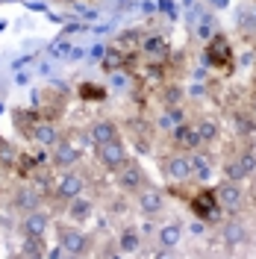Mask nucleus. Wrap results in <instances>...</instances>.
Segmentation results:
<instances>
[{
  "label": "nucleus",
  "mask_w": 256,
  "mask_h": 259,
  "mask_svg": "<svg viewBox=\"0 0 256 259\" xmlns=\"http://www.w3.org/2000/svg\"><path fill=\"white\" fill-rule=\"evenodd\" d=\"M56 239H59L62 256H92L97 250L95 239H92L80 224H71V221L56 227Z\"/></svg>",
  "instance_id": "1"
},
{
  "label": "nucleus",
  "mask_w": 256,
  "mask_h": 259,
  "mask_svg": "<svg viewBox=\"0 0 256 259\" xmlns=\"http://www.w3.org/2000/svg\"><path fill=\"white\" fill-rule=\"evenodd\" d=\"M86 174H82L80 168H68V171H59V177L53 180V189H50V197H53V203L56 206H62L65 203H71L77 194L86 192Z\"/></svg>",
  "instance_id": "2"
},
{
  "label": "nucleus",
  "mask_w": 256,
  "mask_h": 259,
  "mask_svg": "<svg viewBox=\"0 0 256 259\" xmlns=\"http://www.w3.org/2000/svg\"><path fill=\"white\" fill-rule=\"evenodd\" d=\"M221 171H224V177L236 180V183H247L256 174V147L253 145L236 147V153L221 162Z\"/></svg>",
  "instance_id": "3"
},
{
  "label": "nucleus",
  "mask_w": 256,
  "mask_h": 259,
  "mask_svg": "<svg viewBox=\"0 0 256 259\" xmlns=\"http://www.w3.org/2000/svg\"><path fill=\"white\" fill-rule=\"evenodd\" d=\"M162 174L171 186H186L194 180V162H192V153L189 150H174L162 159Z\"/></svg>",
  "instance_id": "4"
},
{
  "label": "nucleus",
  "mask_w": 256,
  "mask_h": 259,
  "mask_svg": "<svg viewBox=\"0 0 256 259\" xmlns=\"http://www.w3.org/2000/svg\"><path fill=\"white\" fill-rule=\"evenodd\" d=\"M203 62L221 74H230L233 65H236V50H233V41L227 35H212L206 41V50H203Z\"/></svg>",
  "instance_id": "5"
},
{
  "label": "nucleus",
  "mask_w": 256,
  "mask_h": 259,
  "mask_svg": "<svg viewBox=\"0 0 256 259\" xmlns=\"http://www.w3.org/2000/svg\"><path fill=\"white\" fill-rule=\"evenodd\" d=\"M139 53L147 65H165L168 56H171V41L168 35L159 30H150V32H142L139 38Z\"/></svg>",
  "instance_id": "6"
},
{
  "label": "nucleus",
  "mask_w": 256,
  "mask_h": 259,
  "mask_svg": "<svg viewBox=\"0 0 256 259\" xmlns=\"http://www.w3.org/2000/svg\"><path fill=\"white\" fill-rule=\"evenodd\" d=\"M189 209H192L200 221H212V224H218L221 215H224V209H221L218 200H215V189H209V186H197V189L189 194Z\"/></svg>",
  "instance_id": "7"
},
{
  "label": "nucleus",
  "mask_w": 256,
  "mask_h": 259,
  "mask_svg": "<svg viewBox=\"0 0 256 259\" xmlns=\"http://www.w3.org/2000/svg\"><path fill=\"white\" fill-rule=\"evenodd\" d=\"M133 200H136V212L142 218H159L168 209V192H162L153 183H147L139 194H133Z\"/></svg>",
  "instance_id": "8"
},
{
  "label": "nucleus",
  "mask_w": 256,
  "mask_h": 259,
  "mask_svg": "<svg viewBox=\"0 0 256 259\" xmlns=\"http://www.w3.org/2000/svg\"><path fill=\"white\" fill-rule=\"evenodd\" d=\"M215 200L218 206L224 209V215H239L247 203V194H244V183H236V180L224 177L218 186H215Z\"/></svg>",
  "instance_id": "9"
},
{
  "label": "nucleus",
  "mask_w": 256,
  "mask_h": 259,
  "mask_svg": "<svg viewBox=\"0 0 256 259\" xmlns=\"http://www.w3.org/2000/svg\"><path fill=\"white\" fill-rule=\"evenodd\" d=\"M147 183H150V177H147V171H144L136 159H127L118 171H115V186H118V192L127 194V197L139 194Z\"/></svg>",
  "instance_id": "10"
},
{
  "label": "nucleus",
  "mask_w": 256,
  "mask_h": 259,
  "mask_svg": "<svg viewBox=\"0 0 256 259\" xmlns=\"http://www.w3.org/2000/svg\"><path fill=\"white\" fill-rule=\"evenodd\" d=\"M127 159H130V150H127V145H124V139H112V142L95 145V162L103 171H112L115 174Z\"/></svg>",
  "instance_id": "11"
},
{
  "label": "nucleus",
  "mask_w": 256,
  "mask_h": 259,
  "mask_svg": "<svg viewBox=\"0 0 256 259\" xmlns=\"http://www.w3.org/2000/svg\"><path fill=\"white\" fill-rule=\"evenodd\" d=\"M50 227H53V215L48 209H41V206L21 212V221H18L21 236H35V239H48Z\"/></svg>",
  "instance_id": "12"
},
{
  "label": "nucleus",
  "mask_w": 256,
  "mask_h": 259,
  "mask_svg": "<svg viewBox=\"0 0 256 259\" xmlns=\"http://www.w3.org/2000/svg\"><path fill=\"white\" fill-rule=\"evenodd\" d=\"M82 162V150L68 136H62L56 145L50 147V165L56 168V171H68V168H80Z\"/></svg>",
  "instance_id": "13"
},
{
  "label": "nucleus",
  "mask_w": 256,
  "mask_h": 259,
  "mask_svg": "<svg viewBox=\"0 0 256 259\" xmlns=\"http://www.w3.org/2000/svg\"><path fill=\"white\" fill-rule=\"evenodd\" d=\"M168 145L174 147V150H197L200 147V139H197V127H194V121H180L177 127L168 130Z\"/></svg>",
  "instance_id": "14"
},
{
  "label": "nucleus",
  "mask_w": 256,
  "mask_h": 259,
  "mask_svg": "<svg viewBox=\"0 0 256 259\" xmlns=\"http://www.w3.org/2000/svg\"><path fill=\"white\" fill-rule=\"evenodd\" d=\"M95 212H97V200L95 197H86V192L77 194L71 203H65V218H68L71 224L86 227L89 221H95Z\"/></svg>",
  "instance_id": "15"
},
{
  "label": "nucleus",
  "mask_w": 256,
  "mask_h": 259,
  "mask_svg": "<svg viewBox=\"0 0 256 259\" xmlns=\"http://www.w3.org/2000/svg\"><path fill=\"white\" fill-rule=\"evenodd\" d=\"M30 139H32L38 147L50 150V147L62 139V130H59V124H56L53 118H48V115H45V118H38V121H35V127H32V136H30Z\"/></svg>",
  "instance_id": "16"
},
{
  "label": "nucleus",
  "mask_w": 256,
  "mask_h": 259,
  "mask_svg": "<svg viewBox=\"0 0 256 259\" xmlns=\"http://www.w3.org/2000/svg\"><path fill=\"white\" fill-rule=\"evenodd\" d=\"M115 244H118L121 256H139L144 250V236H142V230H136V227H121Z\"/></svg>",
  "instance_id": "17"
},
{
  "label": "nucleus",
  "mask_w": 256,
  "mask_h": 259,
  "mask_svg": "<svg viewBox=\"0 0 256 259\" xmlns=\"http://www.w3.org/2000/svg\"><path fill=\"white\" fill-rule=\"evenodd\" d=\"M194 127H197V139H200V147H212L221 142V121L218 118H212V115H200L197 121H194Z\"/></svg>",
  "instance_id": "18"
},
{
  "label": "nucleus",
  "mask_w": 256,
  "mask_h": 259,
  "mask_svg": "<svg viewBox=\"0 0 256 259\" xmlns=\"http://www.w3.org/2000/svg\"><path fill=\"white\" fill-rule=\"evenodd\" d=\"M9 206L15 212H27V209H35V206H41V192L38 189H32V186H15V192L9 194Z\"/></svg>",
  "instance_id": "19"
},
{
  "label": "nucleus",
  "mask_w": 256,
  "mask_h": 259,
  "mask_svg": "<svg viewBox=\"0 0 256 259\" xmlns=\"http://www.w3.org/2000/svg\"><path fill=\"white\" fill-rule=\"evenodd\" d=\"M89 139H92V145H103V142L121 139V127L115 124L112 118H100V121H92V127H89Z\"/></svg>",
  "instance_id": "20"
},
{
  "label": "nucleus",
  "mask_w": 256,
  "mask_h": 259,
  "mask_svg": "<svg viewBox=\"0 0 256 259\" xmlns=\"http://www.w3.org/2000/svg\"><path fill=\"white\" fill-rule=\"evenodd\" d=\"M221 236H224V244L230 250H239V247L247 244V227L241 224L239 218H233V221H227L221 227Z\"/></svg>",
  "instance_id": "21"
},
{
  "label": "nucleus",
  "mask_w": 256,
  "mask_h": 259,
  "mask_svg": "<svg viewBox=\"0 0 256 259\" xmlns=\"http://www.w3.org/2000/svg\"><path fill=\"white\" fill-rule=\"evenodd\" d=\"M156 239H159V244L165 247V253H171L177 244L183 242V224H180V221H168V224H162L159 233H156Z\"/></svg>",
  "instance_id": "22"
},
{
  "label": "nucleus",
  "mask_w": 256,
  "mask_h": 259,
  "mask_svg": "<svg viewBox=\"0 0 256 259\" xmlns=\"http://www.w3.org/2000/svg\"><path fill=\"white\" fill-rule=\"evenodd\" d=\"M180 121H186V115H183V106L177 103V106H162L159 118L153 121V130L156 133H168L171 127H177Z\"/></svg>",
  "instance_id": "23"
},
{
  "label": "nucleus",
  "mask_w": 256,
  "mask_h": 259,
  "mask_svg": "<svg viewBox=\"0 0 256 259\" xmlns=\"http://www.w3.org/2000/svg\"><path fill=\"white\" fill-rule=\"evenodd\" d=\"M233 127H236V133H239V136H253L256 118L247 112V109H236V112H233Z\"/></svg>",
  "instance_id": "24"
},
{
  "label": "nucleus",
  "mask_w": 256,
  "mask_h": 259,
  "mask_svg": "<svg viewBox=\"0 0 256 259\" xmlns=\"http://www.w3.org/2000/svg\"><path fill=\"white\" fill-rule=\"evenodd\" d=\"M48 253V242L35 239V236H21V256H45Z\"/></svg>",
  "instance_id": "25"
},
{
  "label": "nucleus",
  "mask_w": 256,
  "mask_h": 259,
  "mask_svg": "<svg viewBox=\"0 0 256 259\" xmlns=\"http://www.w3.org/2000/svg\"><path fill=\"white\" fill-rule=\"evenodd\" d=\"M106 95L103 89H92V82H82L80 85V97L82 100H100V97Z\"/></svg>",
  "instance_id": "26"
},
{
  "label": "nucleus",
  "mask_w": 256,
  "mask_h": 259,
  "mask_svg": "<svg viewBox=\"0 0 256 259\" xmlns=\"http://www.w3.org/2000/svg\"><path fill=\"white\" fill-rule=\"evenodd\" d=\"M244 109L256 118V82L250 85V92H247V106H244Z\"/></svg>",
  "instance_id": "27"
},
{
  "label": "nucleus",
  "mask_w": 256,
  "mask_h": 259,
  "mask_svg": "<svg viewBox=\"0 0 256 259\" xmlns=\"http://www.w3.org/2000/svg\"><path fill=\"white\" fill-rule=\"evenodd\" d=\"M6 150H9V147H6V142H3V136H0V153H6ZM0 159H3V156H0Z\"/></svg>",
  "instance_id": "28"
}]
</instances>
